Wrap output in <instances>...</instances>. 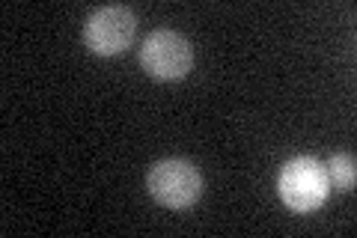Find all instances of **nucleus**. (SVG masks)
I'll list each match as a JSON object with an SVG mask.
<instances>
[{
  "label": "nucleus",
  "instance_id": "obj_1",
  "mask_svg": "<svg viewBox=\"0 0 357 238\" xmlns=\"http://www.w3.org/2000/svg\"><path fill=\"white\" fill-rule=\"evenodd\" d=\"M146 185H149L152 200L167 209H191L194 202L203 197V176H199V170L191 161H185V158L158 161L149 170Z\"/></svg>",
  "mask_w": 357,
  "mask_h": 238
},
{
  "label": "nucleus",
  "instance_id": "obj_2",
  "mask_svg": "<svg viewBox=\"0 0 357 238\" xmlns=\"http://www.w3.org/2000/svg\"><path fill=\"white\" fill-rule=\"evenodd\" d=\"M140 66L155 81H182L194 66V48L182 33L155 30L140 45Z\"/></svg>",
  "mask_w": 357,
  "mask_h": 238
},
{
  "label": "nucleus",
  "instance_id": "obj_3",
  "mask_svg": "<svg viewBox=\"0 0 357 238\" xmlns=\"http://www.w3.org/2000/svg\"><path fill=\"white\" fill-rule=\"evenodd\" d=\"M277 191H280V200L289 209L304 214V211H316L328 200L331 182H328L325 167L316 158H292L280 170Z\"/></svg>",
  "mask_w": 357,
  "mask_h": 238
},
{
  "label": "nucleus",
  "instance_id": "obj_4",
  "mask_svg": "<svg viewBox=\"0 0 357 238\" xmlns=\"http://www.w3.org/2000/svg\"><path fill=\"white\" fill-rule=\"evenodd\" d=\"M134 30H137V18L128 6H102L86 18L84 45L98 57H114L131 45Z\"/></svg>",
  "mask_w": 357,
  "mask_h": 238
},
{
  "label": "nucleus",
  "instance_id": "obj_5",
  "mask_svg": "<svg viewBox=\"0 0 357 238\" xmlns=\"http://www.w3.org/2000/svg\"><path fill=\"white\" fill-rule=\"evenodd\" d=\"M325 173H328L331 185H337L342 191H351L354 188V158L351 155H333L328 161V167H325Z\"/></svg>",
  "mask_w": 357,
  "mask_h": 238
}]
</instances>
